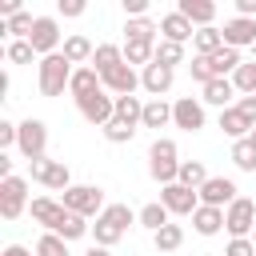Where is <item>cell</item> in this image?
<instances>
[{"mask_svg":"<svg viewBox=\"0 0 256 256\" xmlns=\"http://www.w3.org/2000/svg\"><path fill=\"white\" fill-rule=\"evenodd\" d=\"M156 60V44H140V40H124V64H152Z\"/></svg>","mask_w":256,"mask_h":256,"instance_id":"obj_33","label":"cell"},{"mask_svg":"<svg viewBox=\"0 0 256 256\" xmlns=\"http://www.w3.org/2000/svg\"><path fill=\"white\" fill-rule=\"evenodd\" d=\"M160 204L172 212V216H192L200 208V192L184 188V184H164L160 188Z\"/></svg>","mask_w":256,"mask_h":256,"instance_id":"obj_12","label":"cell"},{"mask_svg":"<svg viewBox=\"0 0 256 256\" xmlns=\"http://www.w3.org/2000/svg\"><path fill=\"white\" fill-rule=\"evenodd\" d=\"M84 256H112V252H108V248H100V244H92V248H88Z\"/></svg>","mask_w":256,"mask_h":256,"instance_id":"obj_47","label":"cell"},{"mask_svg":"<svg viewBox=\"0 0 256 256\" xmlns=\"http://www.w3.org/2000/svg\"><path fill=\"white\" fill-rule=\"evenodd\" d=\"M160 36L172 40V44H184V40H196V28L180 12H168V16H160Z\"/></svg>","mask_w":256,"mask_h":256,"instance_id":"obj_19","label":"cell"},{"mask_svg":"<svg viewBox=\"0 0 256 256\" xmlns=\"http://www.w3.org/2000/svg\"><path fill=\"white\" fill-rule=\"evenodd\" d=\"M64 56H68V64H76V68H84V64H92V56H96V48H92V40L88 36H80V32H72V36H64V48H60Z\"/></svg>","mask_w":256,"mask_h":256,"instance_id":"obj_21","label":"cell"},{"mask_svg":"<svg viewBox=\"0 0 256 256\" xmlns=\"http://www.w3.org/2000/svg\"><path fill=\"white\" fill-rule=\"evenodd\" d=\"M28 176L36 180V184H44V188H52V192H68L72 188V172H68V164L64 160H32L28 164Z\"/></svg>","mask_w":256,"mask_h":256,"instance_id":"obj_7","label":"cell"},{"mask_svg":"<svg viewBox=\"0 0 256 256\" xmlns=\"http://www.w3.org/2000/svg\"><path fill=\"white\" fill-rule=\"evenodd\" d=\"M124 32H128V40L156 44V32H160V24H156V20H148V16H136V20H124Z\"/></svg>","mask_w":256,"mask_h":256,"instance_id":"obj_29","label":"cell"},{"mask_svg":"<svg viewBox=\"0 0 256 256\" xmlns=\"http://www.w3.org/2000/svg\"><path fill=\"white\" fill-rule=\"evenodd\" d=\"M224 256H256V244H252V236H244V240H228Z\"/></svg>","mask_w":256,"mask_h":256,"instance_id":"obj_42","label":"cell"},{"mask_svg":"<svg viewBox=\"0 0 256 256\" xmlns=\"http://www.w3.org/2000/svg\"><path fill=\"white\" fill-rule=\"evenodd\" d=\"M236 108H240V112L252 120V128H256V96H240V100H236Z\"/></svg>","mask_w":256,"mask_h":256,"instance_id":"obj_45","label":"cell"},{"mask_svg":"<svg viewBox=\"0 0 256 256\" xmlns=\"http://www.w3.org/2000/svg\"><path fill=\"white\" fill-rule=\"evenodd\" d=\"M84 8H88L84 0H60V4H56L60 16H84Z\"/></svg>","mask_w":256,"mask_h":256,"instance_id":"obj_44","label":"cell"},{"mask_svg":"<svg viewBox=\"0 0 256 256\" xmlns=\"http://www.w3.org/2000/svg\"><path fill=\"white\" fill-rule=\"evenodd\" d=\"M136 220H140V228H148V232L156 236V232H160L164 224H172V212H168V208H164V204L156 200V204H144V208L136 212Z\"/></svg>","mask_w":256,"mask_h":256,"instance_id":"obj_24","label":"cell"},{"mask_svg":"<svg viewBox=\"0 0 256 256\" xmlns=\"http://www.w3.org/2000/svg\"><path fill=\"white\" fill-rule=\"evenodd\" d=\"M116 120H124V124H140L144 120V104H140V96H116Z\"/></svg>","mask_w":256,"mask_h":256,"instance_id":"obj_32","label":"cell"},{"mask_svg":"<svg viewBox=\"0 0 256 256\" xmlns=\"http://www.w3.org/2000/svg\"><path fill=\"white\" fill-rule=\"evenodd\" d=\"M60 204L68 208V212H76V216H100L108 204H104V188L100 184H72L64 196H60Z\"/></svg>","mask_w":256,"mask_h":256,"instance_id":"obj_5","label":"cell"},{"mask_svg":"<svg viewBox=\"0 0 256 256\" xmlns=\"http://www.w3.org/2000/svg\"><path fill=\"white\" fill-rule=\"evenodd\" d=\"M152 244H156V252H176V248L184 244V228H180V224H164V228L152 236Z\"/></svg>","mask_w":256,"mask_h":256,"instance_id":"obj_34","label":"cell"},{"mask_svg":"<svg viewBox=\"0 0 256 256\" xmlns=\"http://www.w3.org/2000/svg\"><path fill=\"white\" fill-rule=\"evenodd\" d=\"M232 84L240 96H256V60H244L236 72H232Z\"/></svg>","mask_w":256,"mask_h":256,"instance_id":"obj_36","label":"cell"},{"mask_svg":"<svg viewBox=\"0 0 256 256\" xmlns=\"http://www.w3.org/2000/svg\"><path fill=\"white\" fill-rule=\"evenodd\" d=\"M232 164H236L240 172H256V144H252V136L232 144Z\"/></svg>","mask_w":256,"mask_h":256,"instance_id":"obj_35","label":"cell"},{"mask_svg":"<svg viewBox=\"0 0 256 256\" xmlns=\"http://www.w3.org/2000/svg\"><path fill=\"white\" fill-rule=\"evenodd\" d=\"M236 196H240V188L228 176H208V184L200 188V204H208V208H228Z\"/></svg>","mask_w":256,"mask_h":256,"instance_id":"obj_13","label":"cell"},{"mask_svg":"<svg viewBox=\"0 0 256 256\" xmlns=\"http://www.w3.org/2000/svg\"><path fill=\"white\" fill-rule=\"evenodd\" d=\"M124 64V48L120 44H96V56H92V68L104 76V72H112V68H120Z\"/></svg>","mask_w":256,"mask_h":256,"instance_id":"obj_26","label":"cell"},{"mask_svg":"<svg viewBox=\"0 0 256 256\" xmlns=\"http://www.w3.org/2000/svg\"><path fill=\"white\" fill-rule=\"evenodd\" d=\"M72 72H76V64H68L64 52L44 56V60H40V76H36L40 96H64V88L72 84Z\"/></svg>","mask_w":256,"mask_h":256,"instance_id":"obj_4","label":"cell"},{"mask_svg":"<svg viewBox=\"0 0 256 256\" xmlns=\"http://www.w3.org/2000/svg\"><path fill=\"white\" fill-rule=\"evenodd\" d=\"M252 60H256V44H252Z\"/></svg>","mask_w":256,"mask_h":256,"instance_id":"obj_49","label":"cell"},{"mask_svg":"<svg viewBox=\"0 0 256 256\" xmlns=\"http://www.w3.org/2000/svg\"><path fill=\"white\" fill-rule=\"evenodd\" d=\"M16 136H20V124H12V120H0V148L16 144Z\"/></svg>","mask_w":256,"mask_h":256,"instance_id":"obj_43","label":"cell"},{"mask_svg":"<svg viewBox=\"0 0 256 256\" xmlns=\"http://www.w3.org/2000/svg\"><path fill=\"white\" fill-rule=\"evenodd\" d=\"M100 80H104V92H112V96H136V88H140V72L132 64H120V68L104 72Z\"/></svg>","mask_w":256,"mask_h":256,"instance_id":"obj_15","label":"cell"},{"mask_svg":"<svg viewBox=\"0 0 256 256\" xmlns=\"http://www.w3.org/2000/svg\"><path fill=\"white\" fill-rule=\"evenodd\" d=\"M192 228H196L200 236H216V232L224 228V208H208V204H200V208L192 212Z\"/></svg>","mask_w":256,"mask_h":256,"instance_id":"obj_23","label":"cell"},{"mask_svg":"<svg viewBox=\"0 0 256 256\" xmlns=\"http://www.w3.org/2000/svg\"><path fill=\"white\" fill-rule=\"evenodd\" d=\"M4 56H8V64H32V60H36V48H32L28 40H8Z\"/></svg>","mask_w":256,"mask_h":256,"instance_id":"obj_39","label":"cell"},{"mask_svg":"<svg viewBox=\"0 0 256 256\" xmlns=\"http://www.w3.org/2000/svg\"><path fill=\"white\" fill-rule=\"evenodd\" d=\"M24 208H28V180H24V176L0 180V216H4V220H16Z\"/></svg>","mask_w":256,"mask_h":256,"instance_id":"obj_10","label":"cell"},{"mask_svg":"<svg viewBox=\"0 0 256 256\" xmlns=\"http://www.w3.org/2000/svg\"><path fill=\"white\" fill-rule=\"evenodd\" d=\"M252 244H256V232H252Z\"/></svg>","mask_w":256,"mask_h":256,"instance_id":"obj_50","label":"cell"},{"mask_svg":"<svg viewBox=\"0 0 256 256\" xmlns=\"http://www.w3.org/2000/svg\"><path fill=\"white\" fill-rule=\"evenodd\" d=\"M28 212H32L36 224H44V232H56V236H64V240H80V236L92 232V224H88L84 216L68 212V208H64L60 200H52V196H36V200L28 204Z\"/></svg>","mask_w":256,"mask_h":256,"instance_id":"obj_1","label":"cell"},{"mask_svg":"<svg viewBox=\"0 0 256 256\" xmlns=\"http://www.w3.org/2000/svg\"><path fill=\"white\" fill-rule=\"evenodd\" d=\"M0 256H36V252H28V248H24V244H8V248H4V252H0Z\"/></svg>","mask_w":256,"mask_h":256,"instance_id":"obj_46","label":"cell"},{"mask_svg":"<svg viewBox=\"0 0 256 256\" xmlns=\"http://www.w3.org/2000/svg\"><path fill=\"white\" fill-rule=\"evenodd\" d=\"M224 228H228V236H232V240H244V236L256 228V200L236 196V200L224 208Z\"/></svg>","mask_w":256,"mask_h":256,"instance_id":"obj_8","label":"cell"},{"mask_svg":"<svg viewBox=\"0 0 256 256\" xmlns=\"http://www.w3.org/2000/svg\"><path fill=\"white\" fill-rule=\"evenodd\" d=\"M100 88H104V80H100V72H96L92 64H84V68L72 72V84H68L72 100H84V96H92V92H100Z\"/></svg>","mask_w":256,"mask_h":256,"instance_id":"obj_20","label":"cell"},{"mask_svg":"<svg viewBox=\"0 0 256 256\" xmlns=\"http://www.w3.org/2000/svg\"><path fill=\"white\" fill-rule=\"evenodd\" d=\"M156 64H164V68H176V64H184V44L160 40V44H156Z\"/></svg>","mask_w":256,"mask_h":256,"instance_id":"obj_38","label":"cell"},{"mask_svg":"<svg viewBox=\"0 0 256 256\" xmlns=\"http://www.w3.org/2000/svg\"><path fill=\"white\" fill-rule=\"evenodd\" d=\"M208 60H212V72H216V80H228V72H236V68L244 64V60H240V52H236V48H228V44H224L216 56H208Z\"/></svg>","mask_w":256,"mask_h":256,"instance_id":"obj_31","label":"cell"},{"mask_svg":"<svg viewBox=\"0 0 256 256\" xmlns=\"http://www.w3.org/2000/svg\"><path fill=\"white\" fill-rule=\"evenodd\" d=\"M224 44L228 48H252L256 44V20H244V16H232L224 20Z\"/></svg>","mask_w":256,"mask_h":256,"instance_id":"obj_17","label":"cell"},{"mask_svg":"<svg viewBox=\"0 0 256 256\" xmlns=\"http://www.w3.org/2000/svg\"><path fill=\"white\" fill-rule=\"evenodd\" d=\"M176 184H184V188L200 192V188L208 184V168H204L200 160H180V176H176Z\"/></svg>","mask_w":256,"mask_h":256,"instance_id":"obj_28","label":"cell"},{"mask_svg":"<svg viewBox=\"0 0 256 256\" xmlns=\"http://www.w3.org/2000/svg\"><path fill=\"white\" fill-rule=\"evenodd\" d=\"M76 108H80V116L88 120V124H96V128H104V124H112L116 120V96L112 92H92V96H84V100H76Z\"/></svg>","mask_w":256,"mask_h":256,"instance_id":"obj_9","label":"cell"},{"mask_svg":"<svg viewBox=\"0 0 256 256\" xmlns=\"http://www.w3.org/2000/svg\"><path fill=\"white\" fill-rule=\"evenodd\" d=\"M132 136H136V128H132V124H124V120L104 124V140H108V144H128Z\"/></svg>","mask_w":256,"mask_h":256,"instance_id":"obj_40","label":"cell"},{"mask_svg":"<svg viewBox=\"0 0 256 256\" xmlns=\"http://www.w3.org/2000/svg\"><path fill=\"white\" fill-rule=\"evenodd\" d=\"M16 148H20V156H24L28 164H32V160H44V148H48V124H44V120H36V116L20 120Z\"/></svg>","mask_w":256,"mask_h":256,"instance_id":"obj_6","label":"cell"},{"mask_svg":"<svg viewBox=\"0 0 256 256\" xmlns=\"http://www.w3.org/2000/svg\"><path fill=\"white\" fill-rule=\"evenodd\" d=\"M192 44H196V56H216L224 48V28H216V24L212 28H196V40Z\"/></svg>","mask_w":256,"mask_h":256,"instance_id":"obj_25","label":"cell"},{"mask_svg":"<svg viewBox=\"0 0 256 256\" xmlns=\"http://www.w3.org/2000/svg\"><path fill=\"white\" fill-rule=\"evenodd\" d=\"M188 72H192V80H196V84H212V80H216V72H212V60H208V56H192Z\"/></svg>","mask_w":256,"mask_h":256,"instance_id":"obj_41","label":"cell"},{"mask_svg":"<svg viewBox=\"0 0 256 256\" xmlns=\"http://www.w3.org/2000/svg\"><path fill=\"white\" fill-rule=\"evenodd\" d=\"M128 224H140V220H136V212H132L128 204H108V208L96 216L92 236H96V244H100V248H112V244L128 232Z\"/></svg>","mask_w":256,"mask_h":256,"instance_id":"obj_3","label":"cell"},{"mask_svg":"<svg viewBox=\"0 0 256 256\" xmlns=\"http://www.w3.org/2000/svg\"><path fill=\"white\" fill-rule=\"evenodd\" d=\"M172 124L184 128V132H200V128H204V104H200L196 96H180V100L172 104Z\"/></svg>","mask_w":256,"mask_h":256,"instance_id":"obj_14","label":"cell"},{"mask_svg":"<svg viewBox=\"0 0 256 256\" xmlns=\"http://www.w3.org/2000/svg\"><path fill=\"white\" fill-rule=\"evenodd\" d=\"M28 44L36 48V56H40V60H44V56H52V52H60V24H56V16H36Z\"/></svg>","mask_w":256,"mask_h":256,"instance_id":"obj_11","label":"cell"},{"mask_svg":"<svg viewBox=\"0 0 256 256\" xmlns=\"http://www.w3.org/2000/svg\"><path fill=\"white\" fill-rule=\"evenodd\" d=\"M148 176L164 188V184H176L180 176V152H176V140L168 136H156L152 148H148Z\"/></svg>","mask_w":256,"mask_h":256,"instance_id":"obj_2","label":"cell"},{"mask_svg":"<svg viewBox=\"0 0 256 256\" xmlns=\"http://www.w3.org/2000/svg\"><path fill=\"white\" fill-rule=\"evenodd\" d=\"M232 96H236V84H232V76H228V80H212V84H204V96H200V100H204V104H216V108L224 112Z\"/></svg>","mask_w":256,"mask_h":256,"instance_id":"obj_27","label":"cell"},{"mask_svg":"<svg viewBox=\"0 0 256 256\" xmlns=\"http://www.w3.org/2000/svg\"><path fill=\"white\" fill-rule=\"evenodd\" d=\"M220 128H224V136H232V144H236V140H248V136H252V120H248V116H244V112H240L236 104L220 112Z\"/></svg>","mask_w":256,"mask_h":256,"instance_id":"obj_22","label":"cell"},{"mask_svg":"<svg viewBox=\"0 0 256 256\" xmlns=\"http://www.w3.org/2000/svg\"><path fill=\"white\" fill-rule=\"evenodd\" d=\"M176 12L184 20H192V28H212V20H216V4L212 0H180Z\"/></svg>","mask_w":256,"mask_h":256,"instance_id":"obj_18","label":"cell"},{"mask_svg":"<svg viewBox=\"0 0 256 256\" xmlns=\"http://www.w3.org/2000/svg\"><path fill=\"white\" fill-rule=\"evenodd\" d=\"M32 252H36V256H72V252H68V240L56 236V232H44V236L36 240Z\"/></svg>","mask_w":256,"mask_h":256,"instance_id":"obj_37","label":"cell"},{"mask_svg":"<svg viewBox=\"0 0 256 256\" xmlns=\"http://www.w3.org/2000/svg\"><path fill=\"white\" fill-rule=\"evenodd\" d=\"M252 144H256V128H252Z\"/></svg>","mask_w":256,"mask_h":256,"instance_id":"obj_48","label":"cell"},{"mask_svg":"<svg viewBox=\"0 0 256 256\" xmlns=\"http://www.w3.org/2000/svg\"><path fill=\"white\" fill-rule=\"evenodd\" d=\"M172 80H176V72H172V68H164V64H156V60L140 72V88H144L152 100H164V92L172 88Z\"/></svg>","mask_w":256,"mask_h":256,"instance_id":"obj_16","label":"cell"},{"mask_svg":"<svg viewBox=\"0 0 256 256\" xmlns=\"http://www.w3.org/2000/svg\"><path fill=\"white\" fill-rule=\"evenodd\" d=\"M140 124L160 132L164 124H172V104H168V100H148V104H144V120H140Z\"/></svg>","mask_w":256,"mask_h":256,"instance_id":"obj_30","label":"cell"}]
</instances>
